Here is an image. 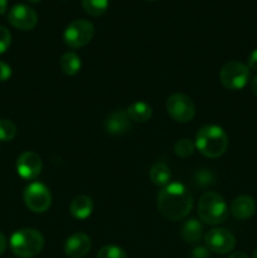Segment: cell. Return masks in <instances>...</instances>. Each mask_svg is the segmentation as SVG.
<instances>
[{
	"mask_svg": "<svg viewBox=\"0 0 257 258\" xmlns=\"http://www.w3.org/2000/svg\"><path fill=\"white\" fill-rule=\"evenodd\" d=\"M156 208L164 218L171 222L180 221L193 208V196L181 183H169L156 198Z\"/></svg>",
	"mask_w": 257,
	"mask_h": 258,
	"instance_id": "obj_1",
	"label": "cell"
},
{
	"mask_svg": "<svg viewBox=\"0 0 257 258\" xmlns=\"http://www.w3.org/2000/svg\"><path fill=\"white\" fill-rule=\"evenodd\" d=\"M196 148L207 158H219L228 148V136L221 126L206 125L197 133Z\"/></svg>",
	"mask_w": 257,
	"mask_h": 258,
	"instance_id": "obj_2",
	"label": "cell"
},
{
	"mask_svg": "<svg viewBox=\"0 0 257 258\" xmlns=\"http://www.w3.org/2000/svg\"><path fill=\"white\" fill-rule=\"evenodd\" d=\"M44 238L37 229L23 228L14 232L10 237V248L19 258H33L42 252Z\"/></svg>",
	"mask_w": 257,
	"mask_h": 258,
	"instance_id": "obj_3",
	"label": "cell"
},
{
	"mask_svg": "<svg viewBox=\"0 0 257 258\" xmlns=\"http://www.w3.org/2000/svg\"><path fill=\"white\" fill-rule=\"evenodd\" d=\"M228 211L226 201L218 193L207 191L199 199L198 216L207 224L216 226L223 223L228 217Z\"/></svg>",
	"mask_w": 257,
	"mask_h": 258,
	"instance_id": "obj_4",
	"label": "cell"
},
{
	"mask_svg": "<svg viewBox=\"0 0 257 258\" xmlns=\"http://www.w3.org/2000/svg\"><path fill=\"white\" fill-rule=\"evenodd\" d=\"M95 35V27L91 22L85 19L73 20L67 25L63 33V40L70 48H81L92 40Z\"/></svg>",
	"mask_w": 257,
	"mask_h": 258,
	"instance_id": "obj_5",
	"label": "cell"
},
{
	"mask_svg": "<svg viewBox=\"0 0 257 258\" xmlns=\"http://www.w3.org/2000/svg\"><path fill=\"white\" fill-rule=\"evenodd\" d=\"M219 80L227 90H242L249 81V68L243 63L231 60L222 67Z\"/></svg>",
	"mask_w": 257,
	"mask_h": 258,
	"instance_id": "obj_6",
	"label": "cell"
},
{
	"mask_svg": "<svg viewBox=\"0 0 257 258\" xmlns=\"http://www.w3.org/2000/svg\"><path fill=\"white\" fill-rule=\"evenodd\" d=\"M23 199L25 206L34 213H44L52 204L49 189L39 181H34L25 188Z\"/></svg>",
	"mask_w": 257,
	"mask_h": 258,
	"instance_id": "obj_7",
	"label": "cell"
},
{
	"mask_svg": "<svg viewBox=\"0 0 257 258\" xmlns=\"http://www.w3.org/2000/svg\"><path fill=\"white\" fill-rule=\"evenodd\" d=\"M166 111L176 122H189L196 115V105L189 96L184 93H173L166 100Z\"/></svg>",
	"mask_w": 257,
	"mask_h": 258,
	"instance_id": "obj_8",
	"label": "cell"
},
{
	"mask_svg": "<svg viewBox=\"0 0 257 258\" xmlns=\"http://www.w3.org/2000/svg\"><path fill=\"white\" fill-rule=\"evenodd\" d=\"M206 247L214 253L226 254L236 247V237L226 228H213L204 236Z\"/></svg>",
	"mask_w": 257,
	"mask_h": 258,
	"instance_id": "obj_9",
	"label": "cell"
},
{
	"mask_svg": "<svg viewBox=\"0 0 257 258\" xmlns=\"http://www.w3.org/2000/svg\"><path fill=\"white\" fill-rule=\"evenodd\" d=\"M8 20L17 29L30 30L37 25L38 15L33 8L25 4H17L9 10Z\"/></svg>",
	"mask_w": 257,
	"mask_h": 258,
	"instance_id": "obj_10",
	"label": "cell"
},
{
	"mask_svg": "<svg viewBox=\"0 0 257 258\" xmlns=\"http://www.w3.org/2000/svg\"><path fill=\"white\" fill-rule=\"evenodd\" d=\"M42 159L34 151H25L17 160L18 174L25 180H34L42 173Z\"/></svg>",
	"mask_w": 257,
	"mask_h": 258,
	"instance_id": "obj_11",
	"label": "cell"
},
{
	"mask_svg": "<svg viewBox=\"0 0 257 258\" xmlns=\"http://www.w3.org/2000/svg\"><path fill=\"white\" fill-rule=\"evenodd\" d=\"M91 238L86 233L78 232L72 234L66 239L65 243V253L70 258H82L90 252Z\"/></svg>",
	"mask_w": 257,
	"mask_h": 258,
	"instance_id": "obj_12",
	"label": "cell"
},
{
	"mask_svg": "<svg viewBox=\"0 0 257 258\" xmlns=\"http://www.w3.org/2000/svg\"><path fill=\"white\" fill-rule=\"evenodd\" d=\"M105 128L111 135H122L131 128V118L126 111L116 110L106 118Z\"/></svg>",
	"mask_w": 257,
	"mask_h": 258,
	"instance_id": "obj_13",
	"label": "cell"
},
{
	"mask_svg": "<svg viewBox=\"0 0 257 258\" xmlns=\"http://www.w3.org/2000/svg\"><path fill=\"white\" fill-rule=\"evenodd\" d=\"M256 202L249 196H239L231 203V213L239 221H246L256 213Z\"/></svg>",
	"mask_w": 257,
	"mask_h": 258,
	"instance_id": "obj_14",
	"label": "cell"
},
{
	"mask_svg": "<svg viewBox=\"0 0 257 258\" xmlns=\"http://www.w3.org/2000/svg\"><path fill=\"white\" fill-rule=\"evenodd\" d=\"M92 211H93V202L90 197L78 196L71 202L70 212L71 214H72L73 218L83 221V219L88 218V217L92 214Z\"/></svg>",
	"mask_w": 257,
	"mask_h": 258,
	"instance_id": "obj_15",
	"label": "cell"
},
{
	"mask_svg": "<svg viewBox=\"0 0 257 258\" xmlns=\"http://www.w3.org/2000/svg\"><path fill=\"white\" fill-rule=\"evenodd\" d=\"M180 234L186 243L196 244L203 237V226H202V223L198 219L190 218L185 221V223L183 224Z\"/></svg>",
	"mask_w": 257,
	"mask_h": 258,
	"instance_id": "obj_16",
	"label": "cell"
},
{
	"mask_svg": "<svg viewBox=\"0 0 257 258\" xmlns=\"http://www.w3.org/2000/svg\"><path fill=\"white\" fill-rule=\"evenodd\" d=\"M128 117L133 121L136 122H146L151 118L153 116V110H151V106L149 103L143 102V101H138V102H134L133 105L128 106V108L126 110Z\"/></svg>",
	"mask_w": 257,
	"mask_h": 258,
	"instance_id": "obj_17",
	"label": "cell"
},
{
	"mask_svg": "<svg viewBox=\"0 0 257 258\" xmlns=\"http://www.w3.org/2000/svg\"><path fill=\"white\" fill-rule=\"evenodd\" d=\"M81 58L75 52H66L59 59V67L62 72L67 76H75L81 70Z\"/></svg>",
	"mask_w": 257,
	"mask_h": 258,
	"instance_id": "obj_18",
	"label": "cell"
},
{
	"mask_svg": "<svg viewBox=\"0 0 257 258\" xmlns=\"http://www.w3.org/2000/svg\"><path fill=\"white\" fill-rule=\"evenodd\" d=\"M149 176H150V180L153 181L155 185L165 186L169 184L171 174H170V170H169V168L166 166V164L156 163L151 166Z\"/></svg>",
	"mask_w": 257,
	"mask_h": 258,
	"instance_id": "obj_19",
	"label": "cell"
},
{
	"mask_svg": "<svg viewBox=\"0 0 257 258\" xmlns=\"http://www.w3.org/2000/svg\"><path fill=\"white\" fill-rule=\"evenodd\" d=\"M82 8L87 14L98 17L106 13L108 8V0H82Z\"/></svg>",
	"mask_w": 257,
	"mask_h": 258,
	"instance_id": "obj_20",
	"label": "cell"
},
{
	"mask_svg": "<svg viewBox=\"0 0 257 258\" xmlns=\"http://www.w3.org/2000/svg\"><path fill=\"white\" fill-rule=\"evenodd\" d=\"M216 183V175L209 169H201L194 175V184L199 188H209Z\"/></svg>",
	"mask_w": 257,
	"mask_h": 258,
	"instance_id": "obj_21",
	"label": "cell"
},
{
	"mask_svg": "<svg viewBox=\"0 0 257 258\" xmlns=\"http://www.w3.org/2000/svg\"><path fill=\"white\" fill-rule=\"evenodd\" d=\"M196 143H193L189 139H181L174 146V153L179 158H189L196 151Z\"/></svg>",
	"mask_w": 257,
	"mask_h": 258,
	"instance_id": "obj_22",
	"label": "cell"
},
{
	"mask_svg": "<svg viewBox=\"0 0 257 258\" xmlns=\"http://www.w3.org/2000/svg\"><path fill=\"white\" fill-rule=\"evenodd\" d=\"M17 135V126L7 118H0V141H10Z\"/></svg>",
	"mask_w": 257,
	"mask_h": 258,
	"instance_id": "obj_23",
	"label": "cell"
},
{
	"mask_svg": "<svg viewBox=\"0 0 257 258\" xmlns=\"http://www.w3.org/2000/svg\"><path fill=\"white\" fill-rule=\"evenodd\" d=\"M97 258H127V253L121 247L110 244V246L102 247L98 251Z\"/></svg>",
	"mask_w": 257,
	"mask_h": 258,
	"instance_id": "obj_24",
	"label": "cell"
},
{
	"mask_svg": "<svg viewBox=\"0 0 257 258\" xmlns=\"http://www.w3.org/2000/svg\"><path fill=\"white\" fill-rule=\"evenodd\" d=\"M12 43V34L5 27L0 25V54L5 53Z\"/></svg>",
	"mask_w": 257,
	"mask_h": 258,
	"instance_id": "obj_25",
	"label": "cell"
},
{
	"mask_svg": "<svg viewBox=\"0 0 257 258\" xmlns=\"http://www.w3.org/2000/svg\"><path fill=\"white\" fill-rule=\"evenodd\" d=\"M12 77V68L9 64L0 60V82H5Z\"/></svg>",
	"mask_w": 257,
	"mask_h": 258,
	"instance_id": "obj_26",
	"label": "cell"
},
{
	"mask_svg": "<svg viewBox=\"0 0 257 258\" xmlns=\"http://www.w3.org/2000/svg\"><path fill=\"white\" fill-rule=\"evenodd\" d=\"M191 258H209V249L207 247H196L191 252Z\"/></svg>",
	"mask_w": 257,
	"mask_h": 258,
	"instance_id": "obj_27",
	"label": "cell"
},
{
	"mask_svg": "<svg viewBox=\"0 0 257 258\" xmlns=\"http://www.w3.org/2000/svg\"><path fill=\"white\" fill-rule=\"evenodd\" d=\"M247 67L252 71H257V49L251 52L248 55V60H247Z\"/></svg>",
	"mask_w": 257,
	"mask_h": 258,
	"instance_id": "obj_28",
	"label": "cell"
},
{
	"mask_svg": "<svg viewBox=\"0 0 257 258\" xmlns=\"http://www.w3.org/2000/svg\"><path fill=\"white\" fill-rule=\"evenodd\" d=\"M7 246H8L7 238H5L4 234L0 232V256H2V254L5 252V249H7Z\"/></svg>",
	"mask_w": 257,
	"mask_h": 258,
	"instance_id": "obj_29",
	"label": "cell"
},
{
	"mask_svg": "<svg viewBox=\"0 0 257 258\" xmlns=\"http://www.w3.org/2000/svg\"><path fill=\"white\" fill-rule=\"evenodd\" d=\"M8 8V0H0V15L4 14L7 12Z\"/></svg>",
	"mask_w": 257,
	"mask_h": 258,
	"instance_id": "obj_30",
	"label": "cell"
},
{
	"mask_svg": "<svg viewBox=\"0 0 257 258\" xmlns=\"http://www.w3.org/2000/svg\"><path fill=\"white\" fill-rule=\"evenodd\" d=\"M251 90H252V92H253L254 95L257 96V75L254 76L253 78H252V81H251Z\"/></svg>",
	"mask_w": 257,
	"mask_h": 258,
	"instance_id": "obj_31",
	"label": "cell"
},
{
	"mask_svg": "<svg viewBox=\"0 0 257 258\" xmlns=\"http://www.w3.org/2000/svg\"><path fill=\"white\" fill-rule=\"evenodd\" d=\"M229 258H248L247 257L246 253H243V252H234V253H232Z\"/></svg>",
	"mask_w": 257,
	"mask_h": 258,
	"instance_id": "obj_32",
	"label": "cell"
},
{
	"mask_svg": "<svg viewBox=\"0 0 257 258\" xmlns=\"http://www.w3.org/2000/svg\"><path fill=\"white\" fill-rule=\"evenodd\" d=\"M27 2H29L30 4H38V3H40L42 0H27Z\"/></svg>",
	"mask_w": 257,
	"mask_h": 258,
	"instance_id": "obj_33",
	"label": "cell"
},
{
	"mask_svg": "<svg viewBox=\"0 0 257 258\" xmlns=\"http://www.w3.org/2000/svg\"><path fill=\"white\" fill-rule=\"evenodd\" d=\"M253 258H257V249H256V251H254V253H253Z\"/></svg>",
	"mask_w": 257,
	"mask_h": 258,
	"instance_id": "obj_34",
	"label": "cell"
},
{
	"mask_svg": "<svg viewBox=\"0 0 257 258\" xmlns=\"http://www.w3.org/2000/svg\"><path fill=\"white\" fill-rule=\"evenodd\" d=\"M146 2H156V0H146Z\"/></svg>",
	"mask_w": 257,
	"mask_h": 258,
	"instance_id": "obj_35",
	"label": "cell"
}]
</instances>
